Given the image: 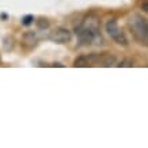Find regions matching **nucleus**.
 <instances>
[{
  "instance_id": "nucleus-10",
  "label": "nucleus",
  "mask_w": 148,
  "mask_h": 148,
  "mask_svg": "<svg viewBox=\"0 0 148 148\" xmlns=\"http://www.w3.org/2000/svg\"><path fill=\"white\" fill-rule=\"evenodd\" d=\"M140 8L143 10V12L148 14V0H145V1H143V3L140 4Z\"/></svg>"
},
{
  "instance_id": "nucleus-5",
  "label": "nucleus",
  "mask_w": 148,
  "mask_h": 148,
  "mask_svg": "<svg viewBox=\"0 0 148 148\" xmlns=\"http://www.w3.org/2000/svg\"><path fill=\"white\" fill-rule=\"evenodd\" d=\"M72 38V33L67 27H56L49 33V40L56 44H68Z\"/></svg>"
},
{
  "instance_id": "nucleus-3",
  "label": "nucleus",
  "mask_w": 148,
  "mask_h": 148,
  "mask_svg": "<svg viewBox=\"0 0 148 148\" xmlns=\"http://www.w3.org/2000/svg\"><path fill=\"white\" fill-rule=\"evenodd\" d=\"M128 26L135 40L140 42H148V21L139 14H133L128 19Z\"/></svg>"
},
{
  "instance_id": "nucleus-9",
  "label": "nucleus",
  "mask_w": 148,
  "mask_h": 148,
  "mask_svg": "<svg viewBox=\"0 0 148 148\" xmlns=\"http://www.w3.org/2000/svg\"><path fill=\"white\" fill-rule=\"evenodd\" d=\"M118 67H133V61L132 60H122L120 64H117Z\"/></svg>"
},
{
  "instance_id": "nucleus-7",
  "label": "nucleus",
  "mask_w": 148,
  "mask_h": 148,
  "mask_svg": "<svg viewBox=\"0 0 148 148\" xmlns=\"http://www.w3.org/2000/svg\"><path fill=\"white\" fill-rule=\"evenodd\" d=\"M34 22V16L33 15H26L22 18V25L23 26H30L32 23Z\"/></svg>"
},
{
  "instance_id": "nucleus-6",
  "label": "nucleus",
  "mask_w": 148,
  "mask_h": 148,
  "mask_svg": "<svg viewBox=\"0 0 148 148\" xmlns=\"http://www.w3.org/2000/svg\"><path fill=\"white\" fill-rule=\"evenodd\" d=\"M37 42H38V38H37V34L34 32H27L23 34L22 45H25L26 48H33V46H36Z\"/></svg>"
},
{
  "instance_id": "nucleus-4",
  "label": "nucleus",
  "mask_w": 148,
  "mask_h": 148,
  "mask_svg": "<svg viewBox=\"0 0 148 148\" xmlns=\"http://www.w3.org/2000/svg\"><path fill=\"white\" fill-rule=\"evenodd\" d=\"M106 32H108L109 37H110L116 44H118V45L126 46L128 44H129L128 37H126L125 33L120 29L118 23H117V19L112 18V19H109L108 22H106Z\"/></svg>"
},
{
  "instance_id": "nucleus-1",
  "label": "nucleus",
  "mask_w": 148,
  "mask_h": 148,
  "mask_svg": "<svg viewBox=\"0 0 148 148\" xmlns=\"http://www.w3.org/2000/svg\"><path fill=\"white\" fill-rule=\"evenodd\" d=\"M75 34L83 45H91L101 38V19L95 14L86 15L76 27Z\"/></svg>"
},
{
  "instance_id": "nucleus-8",
  "label": "nucleus",
  "mask_w": 148,
  "mask_h": 148,
  "mask_svg": "<svg viewBox=\"0 0 148 148\" xmlns=\"http://www.w3.org/2000/svg\"><path fill=\"white\" fill-rule=\"evenodd\" d=\"M37 25H38L40 29H48V27H49V22H48L46 19H44V18L38 19V21H37Z\"/></svg>"
},
{
  "instance_id": "nucleus-2",
  "label": "nucleus",
  "mask_w": 148,
  "mask_h": 148,
  "mask_svg": "<svg viewBox=\"0 0 148 148\" xmlns=\"http://www.w3.org/2000/svg\"><path fill=\"white\" fill-rule=\"evenodd\" d=\"M116 63V58L109 54L103 53H88V54H82L79 57L75 58L73 61V67H92L97 64H101L103 67H110Z\"/></svg>"
}]
</instances>
